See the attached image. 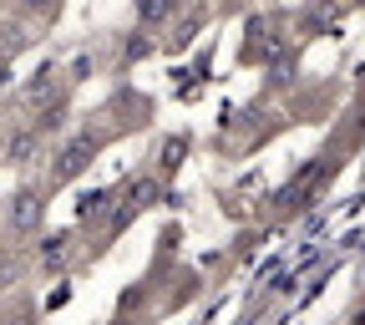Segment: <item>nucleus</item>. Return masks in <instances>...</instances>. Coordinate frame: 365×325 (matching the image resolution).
Instances as JSON below:
<instances>
[{
    "label": "nucleus",
    "instance_id": "nucleus-1",
    "mask_svg": "<svg viewBox=\"0 0 365 325\" xmlns=\"http://www.w3.org/2000/svg\"><path fill=\"white\" fill-rule=\"evenodd\" d=\"M46 219V204H41V189H21L11 204H6V229L11 234H36Z\"/></svg>",
    "mask_w": 365,
    "mask_h": 325
},
{
    "label": "nucleus",
    "instance_id": "nucleus-2",
    "mask_svg": "<svg viewBox=\"0 0 365 325\" xmlns=\"http://www.w3.org/2000/svg\"><path fill=\"white\" fill-rule=\"evenodd\" d=\"M91 158H97V137H86V132L71 137V143L61 148V158H56V168H51V183H71Z\"/></svg>",
    "mask_w": 365,
    "mask_h": 325
},
{
    "label": "nucleus",
    "instance_id": "nucleus-3",
    "mask_svg": "<svg viewBox=\"0 0 365 325\" xmlns=\"http://www.w3.org/2000/svg\"><path fill=\"white\" fill-rule=\"evenodd\" d=\"M71 229H56V234H46L41 239V269H51V274H61L66 264H71Z\"/></svg>",
    "mask_w": 365,
    "mask_h": 325
},
{
    "label": "nucleus",
    "instance_id": "nucleus-4",
    "mask_svg": "<svg viewBox=\"0 0 365 325\" xmlns=\"http://www.w3.org/2000/svg\"><path fill=\"white\" fill-rule=\"evenodd\" d=\"M36 158H41V132H36V127L11 132V143H6V163H11V168H31Z\"/></svg>",
    "mask_w": 365,
    "mask_h": 325
},
{
    "label": "nucleus",
    "instance_id": "nucleus-5",
    "mask_svg": "<svg viewBox=\"0 0 365 325\" xmlns=\"http://www.w3.org/2000/svg\"><path fill=\"white\" fill-rule=\"evenodd\" d=\"M153 199H158V183H153V178H137V183H127L122 209L112 214V224H122L127 214H143V209H153Z\"/></svg>",
    "mask_w": 365,
    "mask_h": 325
},
{
    "label": "nucleus",
    "instance_id": "nucleus-6",
    "mask_svg": "<svg viewBox=\"0 0 365 325\" xmlns=\"http://www.w3.org/2000/svg\"><path fill=\"white\" fill-rule=\"evenodd\" d=\"M51 97H61V76H56L51 66H41V71L31 76V86H26V107H46Z\"/></svg>",
    "mask_w": 365,
    "mask_h": 325
},
{
    "label": "nucleus",
    "instance_id": "nucleus-7",
    "mask_svg": "<svg viewBox=\"0 0 365 325\" xmlns=\"http://www.w3.org/2000/svg\"><path fill=\"white\" fill-rule=\"evenodd\" d=\"M107 204H112V189L86 194V199H81V224H97V219H107Z\"/></svg>",
    "mask_w": 365,
    "mask_h": 325
},
{
    "label": "nucleus",
    "instance_id": "nucleus-8",
    "mask_svg": "<svg viewBox=\"0 0 365 325\" xmlns=\"http://www.w3.org/2000/svg\"><path fill=\"white\" fill-rule=\"evenodd\" d=\"M163 16H173V6H143V21H163Z\"/></svg>",
    "mask_w": 365,
    "mask_h": 325
},
{
    "label": "nucleus",
    "instance_id": "nucleus-9",
    "mask_svg": "<svg viewBox=\"0 0 365 325\" xmlns=\"http://www.w3.org/2000/svg\"><path fill=\"white\" fill-rule=\"evenodd\" d=\"M6 86H11V66H6V61H0V91H6Z\"/></svg>",
    "mask_w": 365,
    "mask_h": 325
},
{
    "label": "nucleus",
    "instance_id": "nucleus-10",
    "mask_svg": "<svg viewBox=\"0 0 365 325\" xmlns=\"http://www.w3.org/2000/svg\"><path fill=\"white\" fill-rule=\"evenodd\" d=\"M0 325H11V320H0Z\"/></svg>",
    "mask_w": 365,
    "mask_h": 325
}]
</instances>
